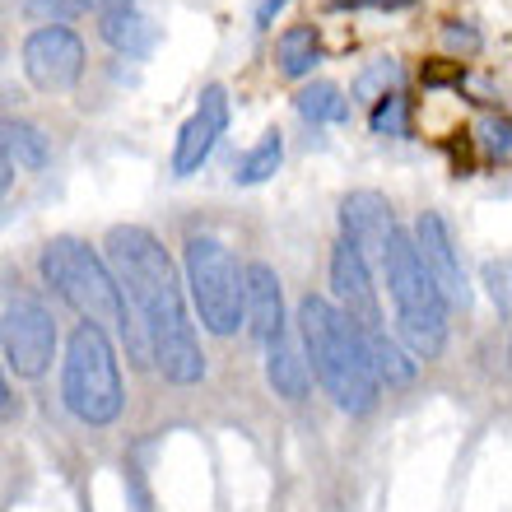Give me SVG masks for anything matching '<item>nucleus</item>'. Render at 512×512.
<instances>
[{
	"mask_svg": "<svg viewBox=\"0 0 512 512\" xmlns=\"http://www.w3.org/2000/svg\"><path fill=\"white\" fill-rule=\"evenodd\" d=\"M103 261L122 289L131 322L145 336L149 364L159 368V378L173 387H196L205 378V350L168 247L145 224H117L103 243Z\"/></svg>",
	"mask_w": 512,
	"mask_h": 512,
	"instance_id": "nucleus-1",
	"label": "nucleus"
},
{
	"mask_svg": "<svg viewBox=\"0 0 512 512\" xmlns=\"http://www.w3.org/2000/svg\"><path fill=\"white\" fill-rule=\"evenodd\" d=\"M331 303H336L364 336L387 331L382 303H378V284H373V266H368L364 256H359V247H350L345 238L331 247Z\"/></svg>",
	"mask_w": 512,
	"mask_h": 512,
	"instance_id": "nucleus-10",
	"label": "nucleus"
},
{
	"mask_svg": "<svg viewBox=\"0 0 512 512\" xmlns=\"http://www.w3.org/2000/svg\"><path fill=\"white\" fill-rule=\"evenodd\" d=\"M289 0H261V10H256V28H275V19L284 14Z\"/></svg>",
	"mask_w": 512,
	"mask_h": 512,
	"instance_id": "nucleus-28",
	"label": "nucleus"
},
{
	"mask_svg": "<svg viewBox=\"0 0 512 512\" xmlns=\"http://www.w3.org/2000/svg\"><path fill=\"white\" fill-rule=\"evenodd\" d=\"M38 270H42V280L52 284V294L61 298V303H70L84 322L103 326L108 336L117 331L135 359H149L145 336H140V326L131 322L126 298H122V289H117V280H112V270L98 247H89L84 238H70V233L66 238H52L38 256Z\"/></svg>",
	"mask_w": 512,
	"mask_h": 512,
	"instance_id": "nucleus-3",
	"label": "nucleus"
},
{
	"mask_svg": "<svg viewBox=\"0 0 512 512\" xmlns=\"http://www.w3.org/2000/svg\"><path fill=\"white\" fill-rule=\"evenodd\" d=\"M266 382L284 401H308L312 373H308V359H303V345L294 340V331H284L280 340L266 345Z\"/></svg>",
	"mask_w": 512,
	"mask_h": 512,
	"instance_id": "nucleus-14",
	"label": "nucleus"
},
{
	"mask_svg": "<svg viewBox=\"0 0 512 512\" xmlns=\"http://www.w3.org/2000/svg\"><path fill=\"white\" fill-rule=\"evenodd\" d=\"M396 75H401V66H396L391 56H382L378 66H373V70H364V75H359V84H354V94H359V98H368V103H378V98L387 94V84H396Z\"/></svg>",
	"mask_w": 512,
	"mask_h": 512,
	"instance_id": "nucleus-22",
	"label": "nucleus"
},
{
	"mask_svg": "<svg viewBox=\"0 0 512 512\" xmlns=\"http://www.w3.org/2000/svg\"><path fill=\"white\" fill-rule=\"evenodd\" d=\"M243 326L252 340L270 345L289 331V312H284V284L270 261H247L243 266Z\"/></svg>",
	"mask_w": 512,
	"mask_h": 512,
	"instance_id": "nucleus-13",
	"label": "nucleus"
},
{
	"mask_svg": "<svg viewBox=\"0 0 512 512\" xmlns=\"http://www.w3.org/2000/svg\"><path fill=\"white\" fill-rule=\"evenodd\" d=\"M298 345L308 359V373L326 387V396L345 415H368L378 405L382 387L368 364L364 331L345 317L326 294H308L298 303Z\"/></svg>",
	"mask_w": 512,
	"mask_h": 512,
	"instance_id": "nucleus-2",
	"label": "nucleus"
},
{
	"mask_svg": "<svg viewBox=\"0 0 512 512\" xmlns=\"http://www.w3.org/2000/svg\"><path fill=\"white\" fill-rule=\"evenodd\" d=\"M364 345H368V364H373L378 387H410V382H415L419 364L401 350V340H396V336L373 331V336H364Z\"/></svg>",
	"mask_w": 512,
	"mask_h": 512,
	"instance_id": "nucleus-18",
	"label": "nucleus"
},
{
	"mask_svg": "<svg viewBox=\"0 0 512 512\" xmlns=\"http://www.w3.org/2000/svg\"><path fill=\"white\" fill-rule=\"evenodd\" d=\"M275 61H280L284 80H312V70L322 66V42H317V28L312 24L284 28L280 42H275Z\"/></svg>",
	"mask_w": 512,
	"mask_h": 512,
	"instance_id": "nucleus-17",
	"label": "nucleus"
},
{
	"mask_svg": "<svg viewBox=\"0 0 512 512\" xmlns=\"http://www.w3.org/2000/svg\"><path fill=\"white\" fill-rule=\"evenodd\" d=\"M280 163H284V135L280 131H266L243 154V163H238L233 182H238V187H261V182H270V177L280 173Z\"/></svg>",
	"mask_w": 512,
	"mask_h": 512,
	"instance_id": "nucleus-20",
	"label": "nucleus"
},
{
	"mask_svg": "<svg viewBox=\"0 0 512 512\" xmlns=\"http://www.w3.org/2000/svg\"><path fill=\"white\" fill-rule=\"evenodd\" d=\"M410 243H415L419 261L429 270V280L438 284V294H443L447 308H466V303H471V284H466V266H461L452 224H447L438 210H419L415 229H410Z\"/></svg>",
	"mask_w": 512,
	"mask_h": 512,
	"instance_id": "nucleus-9",
	"label": "nucleus"
},
{
	"mask_svg": "<svg viewBox=\"0 0 512 512\" xmlns=\"http://www.w3.org/2000/svg\"><path fill=\"white\" fill-rule=\"evenodd\" d=\"M229 117H233V103H229V89L224 84H205L201 89V103L191 112L182 131H177V145H173V177H191L201 173V163L210 159V149L219 145V135L229 131Z\"/></svg>",
	"mask_w": 512,
	"mask_h": 512,
	"instance_id": "nucleus-11",
	"label": "nucleus"
},
{
	"mask_svg": "<svg viewBox=\"0 0 512 512\" xmlns=\"http://www.w3.org/2000/svg\"><path fill=\"white\" fill-rule=\"evenodd\" d=\"M56 359V322L47 303L33 294L10 298V308L0 312V364L14 378H42Z\"/></svg>",
	"mask_w": 512,
	"mask_h": 512,
	"instance_id": "nucleus-7",
	"label": "nucleus"
},
{
	"mask_svg": "<svg viewBox=\"0 0 512 512\" xmlns=\"http://www.w3.org/2000/svg\"><path fill=\"white\" fill-rule=\"evenodd\" d=\"M368 126H373V135H410V103H405L401 89H391V94H382L378 103H373V117H368Z\"/></svg>",
	"mask_w": 512,
	"mask_h": 512,
	"instance_id": "nucleus-21",
	"label": "nucleus"
},
{
	"mask_svg": "<svg viewBox=\"0 0 512 512\" xmlns=\"http://www.w3.org/2000/svg\"><path fill=\"white\" fill-rule=\"evenodd\" d=\"M187 294L210 336H233L243 326V266L229 247L210 233H191L182 247Z\"/></svg>",
	"mask_w": 512,
	"mask_h": 512,
	"instance_id": "nucleus-6",
	"label": "nucleus"
},
{
	"mask_svg": "<svg viewBox=\"0 0 512 512\" xmlns=\"http://www.w3.org/2000/svg\"><path fill=\"white\" fill-rule=\"evenodd\" d=\"M382 275H387V294L396 308V340L415 364H429L447 350V303L438 294V284L429 280V270L419 261L410 233L396 229L391 233L387 252H382Z\"/></svg>",
	"mask_w": 512,
	"mask_h": 512,
	"instance_id": "nucleus-4",
	"label": "nucleus"
},
{
	"mask_svg": "<svg viewBox=\"0 0 512 512\" xmlns=\"http://www.w3.org/2000/svg\"><path fill=\"white\" fill-rule=\"evenodd\" d=\"M485 284H489V298H494V308H499V317L508 322V312H512V303H508V261H485Z\"/></svg>",
	"mask_w": 512,
	"mask_h": 512,
	"instance_id": "nucleus-23",
	"label": "nucleus"
},
{
	"mask_svg": "<svg viewBox=\"0 0 512 512\" xmlns=\"http://www.w3.org/2000/svg\"><path fill=\"white\" fill-rule=\"evenodd\" d=\"M75 10H89V14H98V19H108V14L135 10V0H75Z\"/></svg>",
	"mask_w": 512,
	"mask_h": 512,
	"instance_id": "nucleus-26",
	"label": "nucleus"
},
{
	"mask_svg": "<svg viewBox=\"0 0 512 512\" xmlns=\"http://www.w3.org/2000/svg\"><path fill=\"white\" fill-rule=\"evenodd\" d=\"M24 14H28V19H38L42 28H47V24H66L70 14H75V0H24Z\"/></svg>",
	"mask_w": 512,
	"mask_h": 512,
	"instance_id": "nucleus-24",
	"label": "nucleus"
},
{
	"mask_svg": "<svg viewBox=\"0 0 512 512\" xmlns=\"http://www.w3.org/2000/svg\"><path fill=\"white\" fill-rule=\"evenodd\" d=\"M24 75L38 94H70L84 80V42L75 28L47 24L24 38Z\"/></svg>",
	"mask_w": 512,
	"mask_h": 512,
	"instance_id": "nucleus-8",
	"label": "nucleus"
},
{
	"mask_svg": "<svg viewBox=\"0 0 512 512\" xmlns=\"http://www.w3.org/2000/svg\"><path fill=\"white\" fill-rule=\"evenodd\" d=\"M98 33H103V42H108L112 52L131 56V61H145V56L159 47V28L149 24L140 10H122V14L98 19Z\"/></svg>",
	"mask_w": 512,
	"mask_h": 512,
	"instance_id": "nucleus-16",
	"label": "nucleus"
},
{
	"mask_svg": "<svg viewBox=\"0 0 512 512\" xmlns=\"http://www.w3.org/2000/svg\"><path fill=\"white\" fill-rule=\"evenodd\" d=\"M14 410H19V401H14L10 378H5V364H0V424H5V419H14Z\"/></svg>",
	"mask_w": 512,
	"mask_h": 512,
	"instance_id": "nucleus-27",
	"label": "nucleus"
},
{
	"mask_svg": "<svg viewBox=\"0 0 512 512\" xmlns=\"http://www.w3.org/2000/svg\"><path fill=\"white\" fill-rule=\"evenodd\" d=\"M294 112L303 117V122H312V126H340V122H350V98L340 94V84L312 80V84L298 89Z\"/></svg>",
	"mask_w": 512,
	"mask_h": 512,
	"instance_id": "nucleus-19",
	"label": "nucleus"
},
{
	"mask_svg": "<svg viewBox=\"0 0 512 512\" xmlns=\"http://www.w3.org/2000/svg\"><path fill=\"white\" fill-rule=\"evenodd\" d=\"M10 187H14V168H10V159L0 154V196H5Z\"/></svg>",
	"mask_w": 512,
	"mask_h": 512,
	"instance_id": "nucleus-30",
	"label": "nucleus"
},
{
	"mask_svg": "<svg viewBox=\"0 0 512 512\" xmlns=\"http://www.w3.org/2000/svg\"><path fill=\"white\" fill-rule=\"evenodd\" d=\"M485 145L494 149L499 159H508L512 140H508V122H503V117H489V122H485Z\"/></svg>",
	"mask_w": 512,
	"mask_h": 512,
	"instance_id": "nucleus-25",
	"label": "nucleus"
},
{
	"mask_svg": "<svg viewBox=\"0 0 512 512\" xmlns=\"http://www.w3.org/2000/svg\"><path fill=\"white\" fill-rule=\"evenodd\" d=\"M0 154L10 159L14 173H42V168L52 163V140H47L42 126L5 117V122H0Z\"/></svg>",
	"mask_w": 512,
	"mask_h": 512,
	"instance_id": "nucleus-15",
	"label": "nucleus"
},
{
	"mask_svg": "<svg viewBox=\"0 0 512 512\" xmlns=\"http://www.w3.org/2000/svg\"><path fill=\"white\" fill-rule=\"evenodd\" d=\"M61 405L89 429H108L126 410V382L117 345L103 326L80 322L66 340L61 359Z\"/></svg>",
	"mask_w": 512,
	"mask_h": 512,
	"instance_id": "nucleus-5",
	"label": "nucleus"
},
{
	"mask_svg": "<svg viewBox=\"0 0 512 512\" xmlns=\"http://www.w3.org/2000/svg\"><path fill=\"white\" fill-rule=\"evenodd\" d=\"M447 42H452V47H461V42H466V47H475V33H471V28L447 24Z\"/></svg>",
	"mask_w": 512,
	"mask_h": 512,
	"instance_id": "nucleus-29",
	"label": "nucleus"
},
{
	"mask_svg": "<svg viewBox=\"0 0 512 512\" xmlns=\"http://www.w3.org/2000/svg\"><path fill=\"white\" fill-rule=\"evenodd\" d=\"M391 233H396V215H391V201L382 191H350L340 201V238L350 247H359L368 266L382 261Z\"/></svg>",
	"mask_w": 512,
	"mask_h": 512,
	"instance_id": "nucleus-12",
	"label": "nucleus"
}]
</instances>
